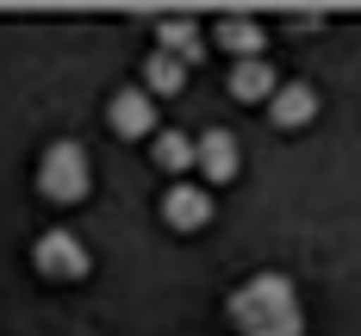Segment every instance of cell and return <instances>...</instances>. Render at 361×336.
<instances>
[{"instance_id":"cell-1","label":"cell","mask_w":361,"mask_h":336,"mask_svg":"<svg viewBox=\"0 0 361 336\" xmlns=\"http://www.w3.org/2000/svg\"><path fill=\"white\" fill-rule=\"evenodd\" d=\"M224 311H231L237 330L250 336V330H262V324L299 318V287H293V274H281V268H262V274H250L237 293L224 299Z\"/></svg>"},{"instance_id":"cell-2","label":"cell","mask_w":361,"mask_h":336,"mask_svg":"<svg viewBox=\"0 0 361 336\" xmlns=\"http://www.w3.org/2000/svg\"><path fill=\"white\" fill-rule=\"evenodd\" d=\"M37 193L50 206H81L94 193V156L75 144V137L44 144V156H37Z\"/></svg>"},{"instance_id":"cell-3","label":"cell","mask_w":361,"mask_h":336,"mask_svg":"<svg viewBox=\"0 0 361 336\" xmlns=\"http://www.w3.org/2000/svg\"><path fill=\"white\" fill-rule=\"evenodd\" d=\"M32 268L44 280H87L94 274V256H87V243L75 230H44L32 243Z\"/></svg>"},{"instance_id":"cell-4","label":"cell","mask_w":361,"mask_h":336,"mask_svg":"<svg viewBox=\"0 0 361 336\" xmlns=\"http://www.w3.org/2000/svg\"><path fill=\"white\" fill-rule=\"evenodd\" d=\"M193 168H200V187L237 181V175H243V137H237V131H224V125L200 131V137H193Z\"/></svg>"},{"instance_id":"cell-5","label":"cell","mask_w":361,"mask_h":336,"mask_svg":"<svg viewBox=\"0 0 361 336\" xmlns=\"http://www.w3.org/2000/svg\"><path fill=\"white\" fill-rule=\"evenodd\" d=\"M212 218H218L212 187H200V181H169V193H162V224H169V230H180V237H200Z\"/></svg>"},{"instance_id":"cell-6","label":"cell","mask_w":361,"mask_h":336,"mask_svg":"<svg viewBox=\"0 0 361 336\" xmlns=\"http://www.w3.org/2000/svg\"><path fill=\"white\" fill-rule=\"evenodd\" d=\"M106 125L118 131V137H131V144H149V137L162 131V125H156V100H149L144 87H137V81L112 94V106H106Z\"/></svg>"},{"instance_id":"cell-7","label":"cell","mask_w":361,"mask_h":336,"mask_svg":"<svg viewBox=\"0 0 361 336\" xmlns=\"http://www.w3.org/2000/svg\"><path fill=\"white\" fill-rule=\"evenodd\" d=\"M268 118H274V131H305L318 118V87L312 81H281L268 94Z\"/></svg>"},{"instance_id":"cell-8","label":"cell","mask_w":361,"mask_h":336,"mask_svg":"<svg viewBox=\"0 0 361 336\" xmlns=\"http://www.w3.org/2000/svg\"><path fill=\"white\" fill-rule=\"evenodd\" d=\"M156 50L193 69V63H200V50H206V25H200V19H180V13H169V19H156Z\"/></svg>"},{"instance_id":"cell-9","label":"cell","mask_w":361,"mask_h":336,"mask_svg":"<svg viewBox=\"0 0 361 336\" xmlns=\"http://www.w3.org/2000/svg\"><path fill=\"white\" fill-rule=\"evenodd\" d=\"M281 87V75L268 56H250V63H231V100H243V106H268V94Z\"/></svg>"},{"instance_id":"cell-10","label":"cell","mask_w":361,"mask_h":336,"mask_svg":"<svg viewBox=\"0 0 361 336\" xmlns=\"http://www.w3.org/2000/svg\"><path fill=\"white\" fill-rule=\"evenodd\" d=\"M212 37L218 50H231L237 63H250V56H262V19H250V13H224V19H212Z\"/></svg>"},{"instance_id":"cell-11","label":"cell","mask_w":361,"mask_h":336,"mask_svg":"<svg viewBox=\"0 0 361 336\" xmlns=\"http://www.w3.org/2000/svg\"><path fill=\"white\" fill-rule=\"evenodd\" d=\"M187 81H193V69H187V63L162 56V50H149V56H144V81H137V87H144L149 100H156V94H180Z\"/></svg>"},{"instance_id":"cell-12","label":"cell","mask_w":361,"mask_h":336,"mask_svg":"<svg viewBox=\"0 0 361 336\" xmlns=\"http://www.w3.org/2000/svg\"><path fill=\"white\" fill-rule=\"evenodd\" d=\"M149 156H156V168H169V175H187V168H193V137H187V131H156V137H149Z\"/></svg>"},{"instance_id":"cell-13","label":"cell","mask_w":361,"mask_h":336,"mask_svg":"<svg viewBox=\"0 0 361 336\" xmlns=\"http://www.w3.org/2000/svg\"><path fill=\"white\" fill-rule=\"evenodd\" d=\"M250 336H305V311H299V318H281V324H262V330H250Z\"/></svg>"}]
</instances>
